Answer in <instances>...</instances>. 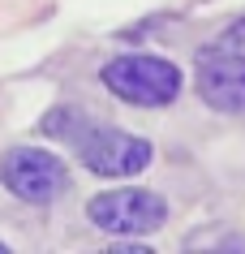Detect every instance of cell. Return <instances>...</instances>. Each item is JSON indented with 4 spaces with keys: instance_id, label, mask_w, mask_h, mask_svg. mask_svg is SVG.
<instances>
[{
    "instance_id": "cell-1",
    "label": "cell",
    "mask_w": 245,
    "mask_h": 254,
    "mask_svg": "<svg viewBox=\"0 0 245 254\" xmlns=\"http://www.w3.org/2000/svg\"><path fill=\"white\" fill-rule=\"evenodd\" d=\"M103 86L134 108H163L181 95V69L163 56L129 52L103 65Z\"/></svg>"
},
{
    "instance_id": "cell-2",
    "label": "cell",
    "mask_w": 245,
    "mask_h": 254,
    "mask_svg": "<svg viewBox=\"0 0 245 254\" xmlns=\"http://www.w3.org/2000/svg\"><path fill=\"white\" fill-rule=\"evenodd\" d=\"M0 181L22 202L48 207L69 190V168L60 155H52L43 147H13L0 155Z\"/></svg>"
},
{
    "instance_id": "cell-3",
    "label": "cell",
    "mask_w": 245,
    "mask_h": 254,
    "mask_svg": "<svg viewBox=\"0 0 245 254\" xmlns=\"http://www.w3.org/2000/svg\"><path fill=\"white\" fill-rule=\"evenodd\" d=\"M86 215L95 228L112 233V237H150L168 220V202L150 190H108V194L91 198Z\"/></svg>"
},
{
    "instance_id": "cell-4",
    "label": "cell",
    "mask_w": 245,
    "mask_h": 254,
    "mask_svg": "<svg viewBox=\"0 0 245 254\" xmlns=\"http://www.w3.org/2000/svg\"><path fill=\"white\" fill-rule=\"evenodd\" d=\"M78 155L82 164L91 168L95 177H138L150 164V142L138 134H125V129H108V125H86L78 138Z\"/></svg>"
},
{
    "instance_id": "cell-5",
    "label": "cell",
    "mask_w": 245,
    "mask_h": 254,
    "mask_svg": "<svg viewBox=\"0 0 245 254\" xmlns=\"http://www.w3.org/2000/svg\"><path fill=\"white\" fill-rule=\"evenodd\" d=\"M194 82H198L202 104H211L215 112H228V117L245 112V52L241 48H228V43L202 48L198 61H194Z\"/></svg>"
},
{
    "instance_id": "cell-6",
    "label": "cell",
    "mask_w": 245,
    "mask_h": 254,
    "mask_svg": "<svg viewBox=\"0 0 245 254\" xmlns=\"http://www.w3.org/2000/svg\"><path fill=\"white\" fill-rule=\"evenodd\" d=\"M86 125H91V121L78 117L73 108H56L52 117H43V129H48V134H56V138H69V142H78Z\"/></svg>"
},
{
    "instance_id": "cell-7",
    "label": "cell",
    "mask_w": 245,
    "mask_h": 254,
    "mask_svg": "<svg viewBox=\"0 0 245 254\" xmlns=\"http://www.w3.org/2000/svg\"><path fill=\"white\" fill-rule=\"evenodd\" d=\"M224 43H228V48H241V52H245V17L228 26V35H224Z\"/></svg>"
},
{
    "instance_id": "cell-8",
    "label": "cell",
    "mask_w": 245,
    "mask_h": 254,
    "mask_svg": "<svg viewBox=\"0 0 245 254\" xmlns=\"http://www.w3.org/2000/svg\"><path fill=\"white\" fill-rule=\"evenodd\" d=\"M4 250H9V246H4V241H0V254H4Z\"/></svg>"
}]
</instances>
